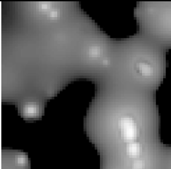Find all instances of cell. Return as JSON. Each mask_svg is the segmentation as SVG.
I'll use <instances>...</instances> for the list:
<instances>
[{"label":"cell","instance_id":"4","mask_svg":"<svg viewBox=\"0 0 171 169\" xmlns=\"http://www.w3.org/2000/svg\"><path fill=\"white\" fill-rule=\"evenodd\" d=\"M89 54L92 57H97L100 55V49L97 47H92L89 49Z\"/></svg>","mask_w":171,"mask_h":169},{"label":"cell","instance_id":"6","mask_svg":"<svg viewBox=\"0 0 171 169\" xmlns=\"http://www.w3.org/2000/svg\"><path fill=\"white\" fill-rule=\"evenodd\" d=\"M40 7L42 8V9H47L49 7V5H47V3H42L41 5H40Z\"/></svg>","mask_w":171,"mask_h":169},{"label":"cell","instance_id":"5","mask_svg":"<svg viewBox=\"0 0 171 169\" xmlns=\"http://www.w3.org/2000/svg\"><path fill=\"white\" fill-rule=\"evenodd\" d=\"M49 15H50L51 17L52 18H56L58 17V12L55 10H53L51 11H50L49 13Z\"/></svg>","mask_w":171,"mask_h":169},{"label":"cell","instance_id":"1","mask_svg":"<svg viewBox=\"0 0 171 169\" xmlns=\"http://www.w3.org/2000/svg\"><path fill=\"white\" fill-rule=\"evenodd\" d=\"M121 136L126 141H132L137 138L138 129L136 123L131 117L121 118L119 121Z\"/></svg>","mask_w":171,"mask_h":169},{"label":"cell","instance_id":"2","mask_svg":"<svg viewBox=\"0 0 171 169\" xmlns=\"http://www.w3.org/2000/svg\"><path fill=\"white\" fill-rule=\"evenodd\" d=\"M142 150V147L139 143L132 142L128 143L126 146V152L130 156H137L140 155V151Z\"/></svg>","mask_w":171,"mask_h":169},{"label":"cell","instance_id":"3","mask_svg":"<svg viewBox=\"0 0 171 169\" xmlns=\"http://www.w3.org/2000/svg\"><path fill=\"white\" fill-rule=\"evenodd\" d=\"M138 70L143 75H149L152 72V69L151 66L145 63H140L138 65Z\"/></svg>","mask_w":171,"mask_h":169}]
</instances>
